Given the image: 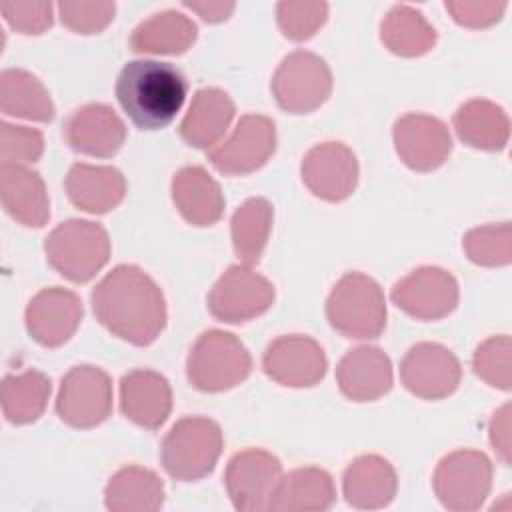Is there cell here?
<instances>
[{
    "instance_id": "obj_1",
    "label": "cell",
    "mask_w": 512,
    "mask_h": 512,
    "mask_svg": "<svg viewBox=\"0 0 512 512\" xmlns=\"http://www.w3.org/2000/svg\"><path fill=\"white\" fill-rule=\"evenodd\" d=\"M96 320L114 336L134 344H152L166 328L168 312L162 288L142 268L118 264L90 294Z\"/></svg>"
},
{
    "instance_id": "obj_2",
    "label": "cell",
    "mask_w": 512,
    "mask_h": 512,
    "mask_svg": "<svg viewBox=\"0 0 512 512\" xmlns=\"http://www.w3.org/2000/svg\"><path fill=\"white\" fill-rule=\"evenodd\" d=\"M188 84L184 74L158 60H132L124 64L116 80V98L140 130L168 126L186 100Z\"/></svg>"
},
{
    "instance_id": "obj_3",
    "label": "cell",
    "mask_w": 512,
    "mask_h": 512,
    "mask_svg": "<svg viewBox=\"0 0 512 512\" xmlns=\"http://www.w3.org/2000/svg\"><path fill=\"white\" fill-rule=\"evenodd\" d=\"M224 448L220 426L206 416H184L166 432L160 462L178 482H196L208 476Z\"/></svg>"
},
{
    "instance_id": "obj_4",
    "label": "cell",
    "mask_w": 512,
    "mask_h": 512,
    "mask_svg": "<svg viewBox=\"0 0 512 512\" xmlns=\"http://www.w3.org/2000/svg\"><path fill=\"white\" fill-rule=\"evenodd\" d=\"M326 318L346 338H378L386 328V300L380 284L362 272H346L326 298Z\"/></svg>"
},
{
    "instance_id": "obj_5",
    "label": "cell",
    "mask_w": 512,
    "mask_h": 512,
    "mask_svg": "<svg viewBox=\"0 0 512 512\" xmlns=\"http://www.w3.org/2000/svg\"><path fill=\"white\" fill-rule=\"evenodd\" d=\"M48 264L66 280H92L110 258V238L102 224L72 218L58 224L44 240Z\"/></svg>"
},
{
    "instance_id": "obj_6",
    "label": "cell",
    "mask_w": 512,
    "mask_h": 512,
    "mask_svg": "<svg viewBox=\"0 0 512 512\" xmlns=\"http://www.w3.org/2000/svg\"><path fill=\"white\" fill-rule=\"evenodd\" d=\"M252 356L248 348L226 330H204L186 358L190 386L200 392H224L248 378Z\"/></svg>"
},
{
    "instance_id": "obj_7",
    "label": "cell",
    "mask_w": 512,
    "mask_h": 512,
    "mask_svg": "<svg viewBox=\"0 0 512 512\" xmlns=\"http://www.w3.org/2000/svg\"><path fill=\"white\" fill-rule=\"evenodd\" d=\"M270 88L282 110L308 114L328 100L332 92V72L318 54L296 50L282 58Z\"/></svg>"
},
{
    "instance_id": "obj_8",
    "label": "cell",
    "mask_w": 512,
    "mask_h": 512,
    "mask_svg": "<svg viewBox=\"0 0 512 512\" xmlns=\"http://www.w3.org/2000/svg\"><path fill=\"white\" fill-rule=\"evenodd\" d=\"M492 486L490 458L472 448L446 454L432 476V488L440 504L454 512H470L482 506Z\"/></svg>"
},
{
    "instance_id": "obj_9",
    "label": "cell",
    "mask_w": 512,
    "mask_h": 512,
    "mask_svg": "<svg viewBox=\"0 0 512 512\" xmlns=\"http://www.w3.org/2000/svg\"><path fill=\"white\" fill-rule=\"evenodd\" d=\"M112 412V380L98 366H72L60 382L56 414L72 428H94Z\"/></svg>"
},
{
    "instance_id": "obj_10",
    "label": "cell",
    "mask_w": 512,
    "mask_h": 512,
    "mask_svg": "<svg viewBox=\"0 0 512 512\" xmlns=\"http://www.w3.org/2000/svg\"><path fill=\"white\" fill-rule=\"evenodd\" d=\"M274 302V284L246 264H232L208 292L210 314L228 324H242L264 314Z\"/></svg>"
},
{
    "instance_id": "obj_11",
    "label": "cell",
    "mask_w": 512,
    "mask_h": 512,
    "mask_svg": "<svg viewBox=\"0 0 512 512\" xmlns=\"http://www.w3.org/2000/svg\"><path fill=\"white\" fill-rule=\"evenodd\" d=\"M280 478L282 464L272 452L262 448H246L228 460L224 486L236 510L256 512L268 510Z\"/></svg>"
},
{
    "instance_id": "obj_12",
    "label": "cell",
    "mask_w": 512,
    "mask_h": 512,
    "mask_svg": "<svg viewBox=\"0 0 512 512\" xmlns=\"http://www.w3.org/2000/svg\"><path fill=\"white\" fill-rule=\"evenodd\" d=\"M276 150V126L262 114H244L234 132L208 150L212 166L228 176H244L262 168Z\"/></svg>"
},
{
    "instance_id": "obj_13",
    "label": "cell",
    "mask_w": 512,
    "mask_h": 512,
    "mask_svg": "<svg viewBox=\"0 0 512 512\" xmlns=\"http://www.w3.org/2000/svg\"><path fill=\"white\" fill-rule=\"evenodd\" d=\"M400 380L404 388L418 398L442 400L458 388L462 366L446 346L418 342L408 348L400 362Z\"/></svg>"
},
{
    "instance_id": "obj_14",
    "label": "cell",
    "mask_w": 512,
    "mask_h": 512,
    "mask_svg": "<svg viewBox=\"0 0 512 512\" xmlns=\"http://www.w3.org/2000/svg\"><path fill=\"white\" fill-rule=\"evenodd\" d=\"M390 298L416 320H440L458 306V282L444 268L420 266L392 286Z\"/></svg>"
},
{
    "instance_id": "obj_15",
    "label": "cell",
    "mask_w": 512,
    "mask_h": 512,
    "mask_svg": "<svg viewBox=\"0 0 512 512\" xmlns=\"http://www.w3.org/2000/svg\"><path fill=\"white\" fill-rule=\"evenodd\" d=\"M262 368L268 378L282 386L308 388L324 378L328 360L314 338L304 334H284L266 346Z\"/></svg>"
},
{
    "instance_id": "obj_16",
    "label": "cell",
    "mask_w": 512,
    "mask_h": 512,
    "mask_svg": "<svg viewBox=\"0 0 512 512\" xmlns=\"http://www.w3.org/2000/svg\"><path fill=\"white\" fill-rule=\"evenodd\" d=\"M394 148L400 160L416 172H432L440 168L452 152V136L448 126L428 114L410 112L394 122Z\"/></svg>"
},
{
    "instance_id": "obj_17",
    "label": "cell",
    "mask_w": 512,
    "mask_h": 512,
    "mask_svg": "<svg viewBox=\"0 0 512 512\" xmlns=\"http://www.w3.org/2000/svg\"><path fill=\"white\" fill-rule=\"evenodd\" d=\"M300 174L314 196L326 202H340L358 184V160L346 144L322 142L306 152Z\"/></svg>"
},
{
    "instance_id": "obj_18",
    "label": "cell",
    "mask_w": 512,
    "mask_h": 512,
    "mask_svg": "<svg viewBox=\"0 0 512 512\" xmlns=\"http://www.w3.org/2000/svg\"><path fill=\"white\" fill-rule=\"evenodd\" d=\"M82 302L76 292L50 286L42 288L26 306L24 322L32 340L40 346L56 348L70 340L82 322Z\"/></svg>"
},
{
    "instance_id": "obj_19",
    "label": "cell",
    "mask_w": 512,
    "mask_h": 512,
    "mask_svg": "<svg viewBox=\"0 0 512 512\" xmlns=\"http://www.w3.org/2000/svg\"><path fill=\"white\" fill-rule=\"evenodd\" d=\"M62 134L72 150L86 156L110 158L122 148L126 126L108 104L92 102L76 108L64 120Z\"/></svg>"
},
{
    "instance_id": "obj_20",
    "label": "cell",
    "mask_w": 512,
    "mask_h": 512,
    "mask_svg": "<svg viewBox=\"0 0 512 512\" xmlns=\"http://www.w3.org/2000/svg\"><path fill=\"white\" fill-rule=\"evenodd\" d=\"M120 410L142 428H160L172 410L168 380L150 368L130 370L120 380Z\"/></svg>"
},
{
    "instance_id": "obj_21",
    "label": "cell",
    "mask_w": 512,
    "mask_h": 512,
    "mask_svg": "<svg viewBox=\"0 0 512 512\" xmlns=\"http://www.w3.org/2000/svg\"><path fill=\"white\" fill-rule=\"evenodd\" d=\"M340 392L354 402H372L392 388L390 358L376 346L348 350L336 366Z\"/></svg>"
},
{
    "instance_id": "obj_22",
    "label": "cell",
    "mask_w": 512,
    "mask_h": 512,
    "mask_svg": "<svg viewBox=\"0 0 512 512\" xmlns=\"http://www.w3.org/2000/svg\"><path fill=\"white\" fill-rule=\"evenodd\" d=\"M0 198L4 210L28 228H42L50 218L44 180L24 164H0Z\"/></svg>"
},
{
    "instance_id": "obj_23",
    "label": "cell",
    "mask_w": 512,
    "mask_h": 512,
    "mask_svg": "<svg viewBox=\"0 0 512 512\" xmlns=\"http://www.w3.org/2000/svg\"><path fill=\"white\" fill-rule=\"evenodd\" d=\"M398 488L394 466L378 454H362L348 464L342 476V492L350 506L376 510L388 506Z\"/></svg>"
},
{
    "instance_id": "obj_24",
    "label": "cell",
    "mask_w": 512,
    "mask_h": 512,
    "mask_svg": "<svg viewBox=\"0 0 512 512\" xmlns=\"http://www.w3.org/2000/svg\"><path fill=\"white\" fill-rule=\"evenodd\" d=\"M64 186L70 202L90 214H106L116 208L126 194V180L118 168L84 162L70 166Z\"/></svg>"
},
{
    "instance_id": "obj_25",
    "label": "cell",
    "mask_w": 512,
    "mask_h": 512,
    "mask_svg": "<svg viewBox=\"0 0 512 512\" xmlns=\"http://www.w3.org/2000/svg\"><path fill=\"white\" fill-rule=\"evenodd\" d=\"M172 200L192 226H212L224 214L220 184L202 166H184L172 178Z\"/></svg>"
},
{
    "instance_id": "obj_26",
    "label": "cell",
    "mask_w": 512,
    "mask_h": 512,
    "mask_svg": "<svg viewBox=\"0 0 512 512\" xmlns=\"http://www.w3.org/2000/svg\"><path fill=\"white\" fill-rule=\"evenodd\" d=\"M234 102L220 88H200L180 122V136L188 146L214 148L234 118Z\"/></svg>"
},
{
    "instance_id": "obj_27",
    "label": "cell",
    "mask_w": 512,
    "mask_h": 512,
    "mask_svg": "<svg viewBox=\"0 0 512 512\" xmlns=\"http://www.w3.org/2000/svg\"><path fill=\"white\" fill-rule=\"evenodd\" d=\"M336 500L332 476L318 466H304L284 474L270 498L272 512H322Z\"/></svg>"
},
{
    "instance_id": "obj_28",
    "label": "cell",
    "mask_w": 512,
    "mask_h": 512,
    "mask_svg": "<svg viewBox=\"0 0 512 512\" xmlns=\"http://www.w3.org/2000/svg\"><path fill=\"white\" fill-rule=\"evenodd\" d=\"M458 138L478 150H504L510 138V120L502 106L474 98L464 102L452 116Z\"/></svg>"
},
{
    "instance_id": "obj_29",
    "label": "cell",
    "mask_w": 512,
    "mask_h": 512,
    "mask_svg": "<svg viewBox=\"0 0 512 512\" xmlns=\"http://www.w3.org/2000/svg\"><path fill=\"white\" fill-rule=\"evenodd\" d=\"M198 36L196 24L182 12L162 10L140 22L130 34V48L140 54H182Z\"/></svg>"
},
{
    "instance_id": "obj_30",
    "label": "cell",
    "mask_w": 512,
    "mask_h": 512,
    "mask_svg": "<svg viewBox=\"0 0 512 512\" xmlns=\"http://www.w3.org/2000/svg\"><path fill=\"white\" fill-rule=\"evenodd\" d=\"M104 504L112 512H154L164 504V484L152 470L132 464L108 480Z\"/></svg>"
},
{
    "instance_id": "obj_31",
    "label": "cell",
    "mask_w": 512,
    "mask_h": 512,
    "mask_svg": "<svg viewBox=\"0 0 512 512\" xmlns=\"http://www.w3.org/2000/svg\"><path fill=\"white\" fill-rule=\"evenodd\" d=\"M0 110L36 122H50L56 114L46 86L22 68H6L0 74Z\"/></svg>"
},
{
    "instance_id": "obj_32",
    "label": "cell",
    "mask_w": 512,
    "mask_h": 512,
    "mask_svg": "<svg viewBox=\"0 0 512 512\" xmlns=\"http://www.w3.org/2000/svg\"><path fill=\"white\" fill-rule=\"evenodd\" d=\"M384 46L398 56H422L436 44V30L420 10L396 4L380 24Z\"/></svg>"
},
{
    "instance_id": "obj_33",
    "label": "cell",
    "mask_w": 512,
    "mask_h": 512,
    "mask_svg": "<svg viewBox=\"0 0 512 512\" xmlns=\"http://www.w3.org/2000/svg\"><path fill=\"white\" fill-rule=\"evenodd\" d=\"M52 392L50 378L40 370L8 374L2 382V414L12 424H30L38 420Z\"/></svg>"
},
{
    "instance_id": "obj_34",
    "label": "cell",
    "mask_w": 512,
    "mask_h": 512,
    "mask_svg": "<svg viewBox=\"0 0 512 512\" xmlns=\"http://www.w3.org/2000/svg\"><path fill=\"white\" fill-rule=\"evenodd\" d=\"M274 208L266 198H248L232 214L230 232L236 256L246 266L258 264L272 230Z\"/></svg>"
},
{
    "instance_id": "obj_35",
    "label": "cell",
    "mask_w": 512,
    "mask_h": 512,
    "mask_svg": "<svg viewBox=\"0 0 512 512\" xmlns=\"http://www.w3.org/2000/svg\"><path fill=\"white\" fill-rule=\"evenodd\" d=\"M462 248L468 254V258L478 266H506L512 258L510 224L502 222L474 228L464 236Z\"/></svg>"
},
{
    "instance_id": "obj_36",
    "label": "cell",
    "mask_w": 512,
    "mask_h": 512,
    "mask_svg": "<svg viewBox=\"0 0 512 512\" xmlns=\"http://www.w3.org/2000/svg\"><path fill=\"white\" fill-rule=\"evenodd\" d=\"M510 338L506 334L490 336L484 340L472 358V366L478 378L486 384L500 388L504 392L510 390Z\"/></svg>"
},
{
    "instance_id": "obj_37",
    "label": "cell",
    "mask_w": 512,
    "mask_h": 512,
    "mask_svg": "<svg viewBox=\"0 0 512 512\" xmlns=\"http://www.w3.org/2000/svg\"><path fill=\"white\" fill-rule=\"evenodd\" d=\"M328 18L324 2H278L276 20L282 34L294 42L308 40Z\"/></svg>"
},
{
    "instance_id": "obj_38",
    "label": "cell",
    "mask_w": 512,
    "mask_h": 512,
    "mask_svg": "<svg viewBox=\"0 0 512 512\" xmlns=\"http://www.w3.org/2000/svg\"><path fill=\"white\" fill-rule=\"evenodd\" d=\"M44 152V136L36 128L0 124V158L10 164H30L36 162Z\"/></svg>"
},
{
    "instance_id": "obj_39",
    "label": "cell",
    "mask_w": 512,
    "mask_h": 512,
    "mask_svg": "<svg viewBox=\"0 0 512 512\" xmlns=\"http://www.w3.org/2000/svg\"><path fill=\"white\" fill-rule=\"evenodd\" d=\"M114 2H60L58 14L66 28L78 34H94L114 18Z\"/></svg>"
},
{
    "instance_id": "obj_40",
    "label": "cell",
    "mask_w": 512,
    "mask_h": 512,
    "mask_svg": "<svg viewBox=\"0 0 512 512\" xmlns=\"http://www.w3.org/2000/svg\"><path fill=\"white\" fill-rule=\"evenodd\" d=\"M0 10L6 24L20 34H42L52 26L50 2H8Z\"/></svg>"
},
{
    "instance_id": "obj_41",
    "label": "cell",
    "mask_w": 512,
    "mask_h": 512,
    "mask_svg": "<svg viewBox=\"0 0 512 512\" xmlns=\"http://www.w3.org/2000/svg\"><path fill=\"white\" fill-rule=\"evenodd\" d=\"M444 8L460 26L486 28L500 20L506 2H444Z\"/></svg>"
},
{
    "instance_id": "obj_42",
    "label": "cell",
    "mask_w": 512,
    "mask_h": 512,
    "mask_svg": "<svg viewBox=\"0 0 512 512\" xmlns=\"http://www.w3.org/2000/svg\"><path fill=\"white\" fill-rule=\"evenodd\" d=\"M490 444L500 460L510 464V404H504L498 412H494L490 420Z\"/></svg>"
},
{
    "instance_id": "obj_43",
    "label": "cell",
    "mask_w": 512,
    "mask_h": 512,
    "mask_svg": "<svg viewBox=\"0 0 512 512\" xmlns=\"http://www.w3.org/2000/svg\"><path fill=\"white\" fill-rule=\"evenodd\" d=\"M184 6L198 12L206 22H222L232 14L236 4L234 2H184Z\"/></svg>"
}]
</instances>
